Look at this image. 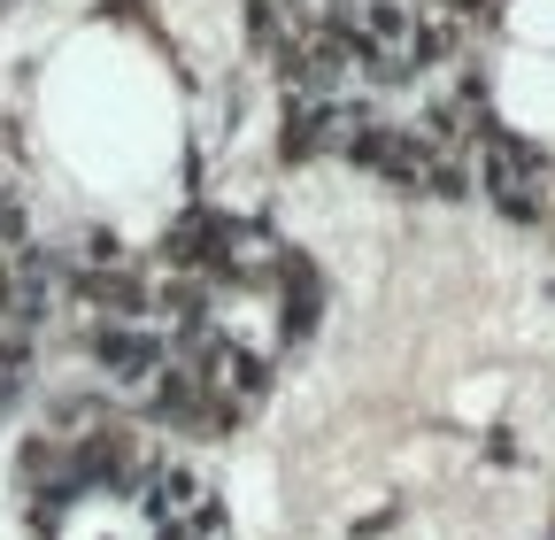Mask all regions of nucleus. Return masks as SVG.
Instances as JSON below:
<instances>
[{
    "instance_id": "1",
    "label": "nucleus",
    "mask_w": 555,
    "mask_h": 540,
    "mask_svg": "<svg viewBox=\"0 0 555 540\" xmlns=\"http://www.w3.org/2000/svg\"><path fill=\"white\" fill-rule=\"evenodd\" d=\"M470 163H478L486 201H494L509 224H555V163H547L532 140H509V131L494 124V131L470 147Z\"/></svg>"
},
{
    "instance_id": "2",
    "label": "nucleus",
    "mask_w": 555,
    "mask_h": 540,
    "mask_svg": "<svg viewBox=\"0 0 555 540\" xmlns=\"http://www.w3.org/2000/svg\"><path fill=\"white\" fill-rule=\"evenodd\" d=\"M270 317L278 324H286V340H309V332H317V317H324V270L309 262V255H278V279H270Z\"/></svg>"
}]
</instances>
